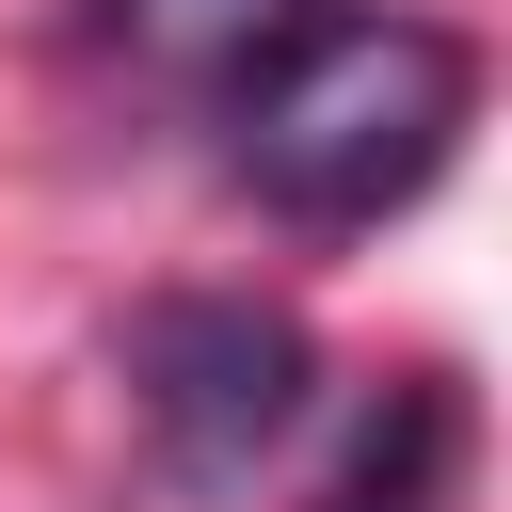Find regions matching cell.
Returning a JSON list of instances; mask_svg holds the SVG:
<instances>
[{
    "instance_id": "obj_1",
    "label": "cell",
    "mask_w": 512,
    "mask_h": 512,
    "mask_svg": "<svg viewBox=\"0 0 512 512\" xmlns=\"http://www.w3.org/2000/svg\"><path fill=\"white\" fill-rule=\"evenodd\" d=\"M480 48L416 0H288L224 64V176L288 224H384L448 176Z\"/></svg>"
},
{
    "instance_id": "obj_2",
    "label": "cell",
    "mask_w": 512,
    "mask_h": 512,
    "mask_svg": "<svg viewBox=\"0 0 512 512\" xmlns=\"http://www.w3.org/2000/svg\"><path fill=\"white\" fill-rule=\"evenodd\" d=\"M304 384H320V352H304V320H288V304L176 288V304H144V320H128V416H144V448H160V480H176V496L256 480V464L304 432Z\"/></svg>"
},
{
    "instance_id": "obj_3",
    "label": "cell",
    "mask_w": 512,
    "mask_h": 512,
    "mask_svg": "<svg viewBox=\"0 0 512 512\" xmlns=\"http://www.w3.org/2000/svg\"><path fill=\"white\" fill-rule=\"evenodd\" d=\"M448 496H464V400L416 368V384H384V416L336 448L320 512H448Z\"/></svg>"
}]
</instances>
